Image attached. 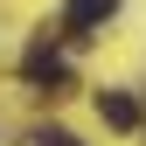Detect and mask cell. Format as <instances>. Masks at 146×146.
<instances>
[{
	"mask_svg": "<svg viewBox=\"0 0 146 146\" xmlns=\"http://www.w3.org/2000/svg\"><path fill=\"white\" fill-rule=\"evenodd\" d=\"M111 7H118V0H70V7H63V35H70V42H90V28L111 21Z\"/></svg>",
	"mask_w": 146,
	"mask_h": 146,
	"instance_id": "cell-2",
	"label": "cell"
},
{
	"mask_svg": "<svg viewBox=\"0 0 146 146\" xmlns=\"http://www.w3.org/2000/svg\"><path fill=\"white\" fill-rule=\"evenodd\" d=\"M21 77H28V84H49V90H63V84H70V63L56 56V42H35L28 56H21Z\"/></svg>",
	"mask_w": 146,
	"mask_h": 146,
	"instance_id": "cell-1",
	"label": "cell"
},
{
	"mask_svg": "<svg viewBox=\"0 0 146 146\" xmlns=\"http://www.w3.org/2000/svg\"><path fill=\"white\" fill-rule=\"evenodd\" d=\"M21 146H77V139H70V132H63V125H42V132H28Z\"/></svg>",
	"mask_w": 146,
	"mask_h": 146,
	"instance_id": "cell-4",
	"label": "cell"
},
{
	"mask_svg": "<svg viewBox=\"0 0 146 146\" xmlns=\"http://www.w3.org/2000/svg\"><path fill=\"white\" fill-rule=\"evenodd\" d=\"M98 118L111 125V132H132V125H139V104L125 98V90H98Z\"/></svg>",
	"mask_w": 146,
	"mask_h": 146,
	"instance_id": "cell-3",
	"label": "cell"
}]
</instances>
